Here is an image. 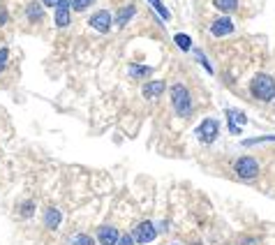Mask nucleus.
Masks as SVG:
<instances>
[{"instance_id":"nucleus-1","label":"nucleus","mask_w":275,"mask_h":245,"mask_svg":"<svg viewBox=\"0 0 275 245\" xmlns=\"http://www.w3.org/2000/svg\"><path fill=\"white\" fill-rule=\"evenodd\" d=\"M250 90L257 100L261 102H270L275 97V79L268 74H257L250 83Z\"/></svg>"},{"instance_id":"nucleus-2","label":"nucleus","mask_w":275,"mask_h":245,"mask_svg":"<svg viewBox=\"0 0 275 245\" xmlns=\"http://www.w3.org/2000/svg\"><path fill=\"white\" fill-rule=\"evenodd\" d=\"M171 102H173V109L181 118L192 114V97H190V90H187L183 83H173L171 86Z\"/></svg>"},{"instance_id":"nucleus-3","label":"nucleus","mask_w":275,"mask_h":245,"mask_svg":"<svg viewBox=\"0 0 275 245\" xmlns=\"http://www.w3.org/2000/svg\"><path fill=\"white\" fill-rule=\"evenodd\" d=\"M233 169H236L238 178L252 180V178H257V174H259V162H257L254 157H238L236 164H233Z\"/></svg>"},{"instance_id":"nucleus-4","label":"nucleus","mask_w":275,"mask_h":245,"mask_svg":"<svg viewBox=\"0 0 275 245\" xmlns=\"http://www.w3.org/2000/svg\"><path fill=\"white\" fill-rule=\"evenodd\" d=\"M155 236H158V231H155V224L148 220L139 222V224L134 227V231H132V238H134V243H150V240H155Z\"/></svg>"},{"instance_id":"nucleus-5","label":"nucleus","mask_w":275,"mask_h":245,"mask_svg":"<svg viewBox=\"0 0 275 245\" xmlns=\"http://www.w3.org/2000/svg\"><path fill=\"white\" fill-rule=\"evenodd\" d=\"M218 132H220V125H218V120H213V118H206L204 123L197 127V137L204 143H213L215 139H218Z\"/></svg>"},{"instance_id":"nucleus-6","label":"nucleus","mask_w":275,"mask_h":245,"mask_svg":"<svg viewBox=\"0 0 275 245\" xmlns=\"http://www.w3.org/2000/svg\"><path fill=\"white\" fill-rule=\"evenodd\" d=\"M88 26L93 28V30H97V32H109L111 30V12H107V9L95 12L93 16H90Z\"/></svg>"},{"instance_id":"nucleus-7","label":"nucleus","mask_w":275,"mask_h":245,"mask_svg":"<svg viewBox=\"0 0 275 245\" xmlns=\"http://www.w3.org/2000/svg\"><path fill=\"white\" fill-rule=\"evenodd\" d=\"M70 12H72V0H58L56 3V26L58 28L70 26Z\"/></svg>"},{"instance_id":"nucleus-8","label":"nucleus","mask_w":275,"mask_h":245,"mask_svg":"<svg viewBox=\"0 0 275 245\" xmlns=\"http://www.w3.org/2000/svg\"><path fill=\"white\" fill-rule=\"evenodd\" d=\"M227 123H229V132L241 134V127L247 123V116L238 109H227Z\"/></svg>"},{"instance_id":"nucleus-9","label":"nucleus","mask_w":275,"mask_h":245,"mask_svg":"<svg viewBox=\"0 0 275 245\" xmlns=\"http://www.w3.org/2000/svg\"><path fill=\"white\" fill-rule=\"evenodd\" d=\"M118 238H121V231H118L116 227L104 224V227H100V229H97V240L102 245H116Z\"/></svg>"},{"instance_id":"nucleus-10","label":"nucleus","mask_w":275,"mask_h":245,"mask_svg":"<svg viewBox=\"0 0 275 245\" xmlns=\"http://www.w3.org/2000/svg\"><path fill=\"white\" fill-rule=\"evenodd\" d=\"M210 32H213V37L231 35V32H233V23H231V18L222 16V18H218V21H213V26H210Z\"/></svg>"},{"instance_id":"nucleus-11","label":"nucleus","mask_w":275,"mask_h":245,"mask_svg":"<svg viewBox=\"0 0 275 245\" xmlns=\"http://www.w3.org/2000/svg\"><path fill=\"white\" fill-rule=\"evenodd\" d=\"M164 86H167V83H164V81H148L144 88H141V92H144V97H148V100H153V97L162 95V92H164Z\"/></svg>"},{"instance_id":"nucleus-12","label":"nucleus","mask_w":275,"mask_h":245,"mask_svg":"<svg viewBox=\"0 0 275 245\" xmlns=\"http://www.w3.org/2000/svg\"><path fill=\"white\" fill-rule=\"evenodd\" d=\"M63 222V213L58 211V208H49L47 215H44V224L49 227V229H58Z\"/></svg>"},{"instance_id":"nucleus-13","label":"nucleus","mask_w":275,"mask_h":245,"mask_svg":"<svg viewBox=\"0 0 275 245\" xmlns=\"http://www.w3.org/2000/svg\"><path fill=\"white\" fill-rule=\"evenodd\" d=\"M26 14H28V21L30 23H37L44 18V7L42 3H30L28 7H26Z\"/></svg>"},{"instance_id":"nucleus-14","label":"nucleus","mask_w":275,"mask_h":245,"mask_svg":"<svg viewBox=\"0 0 275 245\" xmlns=\"http://www.w3.org/2000/svg\"><path fill=\"white\" fill-rule=\"evenodd\" d=\"M134 12H136L134 5H130V7H123V9H121V14H118V18H116L118 28H125V23L130 21L132 16H134Z\"/></svg>"},{"instance_id":"nucleus-15","label":"nucleus","mask_w":275,"mask_h":245,"mask_svg":"<svg viewBox=\"0 0 275 245\" xmlns=\"http://www.w3.org/2000/svg\"><path fill=\"white\" fill-rule=\"evenodd\" d=\"M150 72H153V67H146V65H130V77H132V79L148 77Z\"/></svg>"},{"instance_id":"nucleus-16","label":"nucleus","mask_w":275,"mask_h":245,"mask_svg":"<svg viewBox=\"0 0 275 245\" xmlns=\"http://www.w3.org/2000/svg\"><path fill=\"white\" fill-rule=\"evenodd\" d=\"M213 5L220 9V12H236L238 0H213Z\"/></svg>"},{"instance_id":"nucleus-17","label":"nucleus","mask_w":275,"mask_h":245,"mask_svg":"<svg viewBox=\"0 0 275 245\" xmlns=\"http://www.w3.org/2000/svg\"><path fill=\"white\" fill-rule=\"evenodd\" d=\"M148 3L153 5V7H155V12H158L160 16L164 18V21H169V18H171V12H169V9L162 5V0H148Z\"/></svg>"},{"instance_id":"nucleus-18","label":"nucleus","mask_w":275,"mask_h":245,"mask_svg":"<svg viewBox=\"0 0 275 245\" xmlns=\"http://www.w3.org/2000/svg\"><path fill=\"white\" fill-rule=\"evenodd\" d=\"M173 42H176L178 49H183V51H190L192 49V40L187 35H183V32H178V35L173 37Z\"/></svg>"},{"instance_id":"nucleus-19","label":"nucleus","mask_w":275,"mask_h":245,"mask_svg":"<svg viewBox=\"0 0 275 245\" xmlns=\"http://www.w3.org/2000/svg\"><path fill=\"white\" fill-rule=\"evenodd\" d=\"M70 245H95V240L88 234H74V238L70 240Z\"/></svg>"},{"instance_id":"nucleus-20","label":"nucleus","mask_w":275,"mask_h":245,"mask_svg":"<svg viewBox=\"0 0 275 245\" xmlns=\"http://www.w3.org/2000/svg\"><path fill=\"white\" fill-rule=\"evenodd\" d=\"M93 3L95 0H72V9H74V12H84V9H88Z\"/></svg>"},{"instance_id":"nucleus-21","label":"nucleus","mask_w":275,"mask_h":245,"mask_svg":"<svg viewBox=\"0 0 275 245\" xmlns=\"http://www.w3.org/2000/svg\"><path fill=\"white\" fill-rule=\"evenodd\" d=\"M7 58H10V51L7 49H0V72L5 69V65H7Z\"/></svg>"},{"instance_id":"nucleus-22","label":"nucleus","mask_w":275,"mask_h":245,"mask_svg":"<svg viewBox=\"0 0 275 245\" xmlns=\"http://www.w3.org/2000/svg\"><path fill=\"white\" fill-rule=\"evenodd\" d=\"M259 141H275V137H257V139H247V141H243V143L252 146V143H259Z\"/></svg>"},{"instance_id":"nucleus-23","label":"nucleus","mask_w":275,"mask_h":245,"mask_svg":"<svg viewBox=\"0 0 275 245\" xmlns=\"http://www.w3.org/2000/svg\"><path fill=\"white\" fill-rule=\"evenodd\" d=\"M118 245H134V238H132L130 234H125V236H121V238H118Z\"/></svg>"},{"instance_id":"nucleus-24","label":"nucleus","mask_w":275,"mask_h":245,"mask_svg":"<svg viewBox=\"0 0 275 245\" xmlns=\"http://www.w3.org/2000/svg\"><path fill=\"white\" fill-rule=\"evenodd\" d=\"M21 213H24V217H30V215H33V203L26 201V203H24V208H21Z\"/></svg>"},{"instance_id":"nucleus-25","label":"nucleus","mask_w":275,"mask_h":245,"mask_svg":"<svg viewBox=\"0 0 275 245\" xmlns=\"http://www.w3.org/2000/svg\"><path fill=\"white\" fill-rule=\"evenodd\" d=\"M197 60H199V63H204V67H206V69H208V72H210V74H213V67H210V65H208V60H206V58H204V53H199V51H197Z\"/></svg>"},{"instance_id":"nucleus-26","label":"nucleus","mask_w":275,"mask_h":245,"mask_svg":"<svg viewBox=\"0 0 275 245\" xmlns=\"http://www.w3.org/2000/svg\"><path fill=\"white\" fill-rule=\"evenodd\" d=\"M58 0H42V5H47V7H56Z\"/></svg>"},{"instance_id":"nucleus-27","label":"nucleus","mask_w":275,"mask_h":245,"mask_svg":"<svg viewBox=\"0 0 275 245\" xmlns=\"http://www.w3.org/2000/svg\"><path fill=\"white\" fill-rule=\"evenodd\" d=\"M5 21H7V14L3 12V9H0V26H3V23H5Z\"/></svg>"},{"instance_id":"nucleus-28","label":"nucleus","mask_w":275,"mask_h":245,"mask_svg":"<svg viewBox=\"0 0 275 245\" xmlns=\"http://www.w3.org/2000/svg\"><path fill=\"white\" fill-rule=\"evenodd\" d=\"M197 245H199V243H197Z\"/></svg>"}]
</instances>
